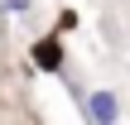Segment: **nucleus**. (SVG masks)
<instances>
[{"label":"nucleus","instance_id":"1","mask_svg":"<svg viewBox=\"0 0 130 125\" xmlns=\"http://www.w3.org/2000/svg\"><path fill=\"white\" fill-rule=\"evenodd\" d=\"M82 116H87L92 125H116V120H121L116 92H87V96H82Z\"/></svg>","mask_w":130,"mask_h":125},{"label":"nucleus","instance_id":"3","mask_svg":"<svg viewBox=\"0 0 130 125\" xmlns=\"http://www.w3.org/2000/svg\"><path fill=\"white\" fill-rule=\"evenodd\" d=\"M34 0H5V14H29Z\"/></svg>","mask_w":130,"mask_h":125},{"label":"nucleus","instance_id":"2","mask_svg":"<svg viewBox=\"0 0 130 125\" xmlns=\"http://www.w3.org/2000/svg\"><path fill=\"white\" fill-rule=\"evenodd\" d=\"M34 63H39L43 72H58V67H63V63H58V43H39V48H34Z\"/></svg>","mask_w":130,"mask_h":125}]
</instances>
